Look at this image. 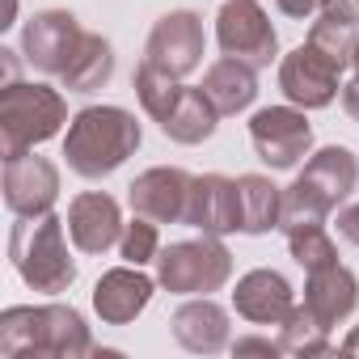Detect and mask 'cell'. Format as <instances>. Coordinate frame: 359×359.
<instances>
[{
    "label": "cell",
    "instance_id": "15",
    "mask_svg": "<svg viewBox=\"0 0 359 359\" xmlns=\"http://www.w3.org/2000/svg\"><path fill=\"white\" fill-rule=\"evenodd\" d=\"M68 237L81 254H106L123 237V212L106 191H85L68 203Z\"/></svg>",
    "mask_w": 359,
    "mask_h": 359
},
{
    "label": "cell",
    "instance_id": "11",
    "mask_svg": "<svg viewBox=\"0 0 359 359\" xmlns=\"http://www.w3.org/2000/svg\"><path fill=\"white\" fill-rule=\"evenodd\" d=\"M81 39H85V30L68 9H43L22 30V55L43 76H64V68L72 64Z\"/></svg>",
    "mask_w": 359,
    "mask_h": 359
},
{
    "label": "cell",
    "instance_id": "5",
    "mask_svg": "<svg viewBox=\"0 0 359 359\" xmlns=\"http://www.w3.org/2000/svg\"><path fill=\"white\" fill-rule=\"evenodd\" d=\"M68 123V102L51 85L34 81H9L0 89V152L22 156L34 144H47L64 131Z\"/></svg>",
    "mask_w": 359,
    "mask_h": 359
},
{
    "label": "cell",
    "instance_id": "29",
    "mask_svg": "<svg viewBox=\"0 0 359 359\" xmlns=\"http://www.w3.org/2000/svg\"><path fill=\"white\" fill-rule=\"evenodd\" d=\"M233 351H237V355H283V346L271 342V338H237Z\"/></svg>",
    "mask_w": 359,
    "mask_h": 359
},
{
    "label": "cell",
    "instance_id": "3",
    "mask_svg": "<svg viewBox=\"0 0 359 359\" xmlns=\"http://www.w3.org/2000/svg\"><path fill=\"white\" fill-rule=\"evenodd\" d=\"M355 182H359V161H355L351 148L330 144V148L313 152L304 161V169L296 173V182L283 191L279 229H287V224H325V216L355 191Z\"/></svg>",
    "mask_w": 359,
    "mask_h": 359
},
{
    "label": "cell",
    "instance_id": "8",
    "mask_svg": "<svg viewBox=\"0 0 359 359\" xmlns=\"http://www.w3.org/2000/svg\"><path fill=\"white\" fill-rule=\"evenodd\" d=\"M342 64L334 60V55H325L321 47H313V43H300L296 51H287L283 55V64H279V89H283V97L292 102V106H300V110H321V106H330L338 93H342Z\"/></svg>",
    "mask_w": 359,
    "mask_h": 359
},
{
    "label": "cell",
    "instance_id": "10",
    "mask_svg": "<svg viewBox=\"0 0 359 359\" xmlns=\"http://www.w3.org/2000/svg\"><path fill=\"white\" fill-rule=\"evenodd\" d=\"M203 47H208V34H203V22L199 13L191 9H173L165 18H156L148 43H144V60L156 64L161 72L169 76H191L199 64H203Z\"/></svg>",
    "mask_w": 359,
    "mask_h": 359
},
{
    "label": "cell",
    "instance_id": "26",
    "mask_svg": "<svg viewBox=\"0 0 359 359\" xmlns=\"http://www.w3.org/2000/svg\"><path fill=\"white\" fill-rule=\"evenodd\" d=\"M279 346H283V355H325L330 351V330L304 304H296L287 313V321L279 325Z\"/></svg>",
    "mask_w": 359,
    "mask_h": 359
},
{
    "label": "cell",
    "instance_id": "33",
    "mask_svg": "<svg viewBox=\"0 0 359 359\" xmlns=\"http://www.w3.org/2000/svg\"><path fill=\"white\" fill-rule=\"evenodd\" d=\"M342 351H351V355H359V325L346 334V342H342Z\"/></svg>",
    "mask_w": 359,
    "mask_h": 359
},
{
    "label": "cell",
    "instance_id": "13",
    "mask_svg": "<svg viewBox=\"0 0 359 359\" xmlns=\"http://www.w3.org/2000/svg\"><path fill=\"white\" fill-rule=\"evenodd\" d=\"M60 199V169L34 148L5 161V208L13 216H47Z\"/></svg>",
    "mask_w": 359,
    "mask_h": 359
},
{
    "label": "cell",
    "instance_id": "7",
    "mask_svg": "<svg viewBox=\"0 0 359 359\" xmlns=\"http://www.w3.org/2000/svg\"><path fill=\"white\" fill-rule=\"evenodd\" d=\"M216 43L224 55L250 64L254 72L271 68V60L279 55V34L258 0H224L216 13Z\"/></svg>",
    "mask_w": 359,
    "mask_h": 359
},
{
    "label": "cell",
    "instance_id": "14",
    "mask_svg": "<svg viewBox=\"0 0 359 359\" xmlns=\"http://www.w3.org/2000/svg\"><path fill=\"white\" fill-rule=\"evenodd\" d=\"M187 224L199 229V233H212V237L241 233V191H237V177H224V173L195 177Z\"/></svg>",
    "mask_w": 359,
    "mask_h": 359
},
{
    "label": "cell",
    "instance_id": "12",
    "mask_svg": "<svg viewBox=\"0 0 359 359\" xmlns=\"http://www.w3.org/2000/svg\"><path fill=\"white\" fill-rule=\"evenodd\" d=\"M191 187H195V177L187 169L156 165V169H144L127 187V203H131V212H140L156 224H187Z\"/></svg>",
    "mask_w": 359,
    "mask_h": 359
},
{
    "label": "cell",
    "instance_id": "1",
    "mask_svg": "<svg viewBox=\"0 0 359 359\" xmlns=\"http://www.w3.org/2000/svg\"><path fill=\"white\" fill-rule=\"evenodd\" d=\"M0 355H55V359H81L97 355L93 334L85 317L72 304H13L0 313Z\"/></svg>",
    "mask_w": 359,
    "mask_h": 359
},
{
    "label": "cell",
    "instance_id": "4",
    "mask_svg": "<svg viewBox=\"0 0 359 359\" xmlns=\"http://www.w3.org/2000/svg\"><path fill=\"white\" fill-rule=\"evenodd\" d=\"M68 220H60L55 212L47 216H18L13 233H9V258L18 266V275L47 296H60L76 283V262L68 254Z\"/></svg>",
    "mask_w": 359,
    "mask_h": 359
},
{
    "label": "cell",
    "instance_id": "31",
    "mask_svg": "<svg viewBox=\"0 0 359 359\" xmlns=\"http://www.w3.org/2000/svg\"><path fill=\"white\" fill-rule=\"evenodd\" d=\"M317 5H321V0H275V9L283 18H296V22H304L309 13H317Z\"/></svg>",
    "mask_w": 359,
    "mask_h": 359
},
{
    "label": "cell",
    "instance_id": "23",
    "mask_svg": "<svg viewBox=\"0 0 359 359\" xmlns=\"http://www.w3.org/2000/svg\"><path fill=\"white\" fill-rule=\"evenodd\" d=\"M216 123H220V110L212 106V97L203 89H182V97H177V106L161 123V131L173 144H203L216 131Z\"/></svg>",
    "mask_w": 359,
    "mask_h": 359
},
{
    "label": "cell",
    "instance_id": "17",
    "mask_svg": "<svg viewBox=\"0 0 359 359\" xmlns=\"http://www.w3.org/2000/svg\"><path fill=\"white\" fill-rule=\"evenodd\" d=\"M152 292H156V283L140 271V266H114V271H106L102 279H97V287H93V309H97V317L106 321V325H127V321H135L144 309H148V300H152Z\"/></svg>",
    "mask_w": 359,
    "mask_h": 359
},
{
    "label": "cell",
    "instance_id": "32",
    "mask_svg": "<svg viewBox=\"0 0 359 359\" xmlns=\"http://www.w3.org/2000/svg\"><path fill=\"white\" fill-rule=\"evenodd\" d=\"M342 110L359 123V81H346L342 85Z\"/></svg>",
    "mask_w": 359,
    "mask_h": 359
},
{
    "label": "cell",
    "instance_id": "25",
    "mask_svg": "<svg viewBox=\"0 0 359 359\" xmlns=\"http://www.w3.org/2000/svg\"><path fill=\"white\" fill-rule=\"evenodd\" d=\"M131 89H135V97H140V106H144V114L152 118V123H165L169 118V110L177 106V97H182V89L187 85H177V76H169V72H161L156 64H140L135 68V76H131Z\"/></svg>",
    "mask_w": 359,
    "mask_h": 359
},
{
    "label": "cell",
    "instance_id": "18",
    "mask_svg": "<svg viewBox=\"0 0 359 359\" xmlns=\"http://www.w3.org/2000/svg\"><path fill=\"white\" fill-rule=\"evenodd\" d=\"M355 304H359V283H355V275H351L342 262L321 266V271H309V283H304V309H309L325 330L342 325V321L355 313Z\"/></svg>",
    "mask_w": 359,
    "mask_h": 359
},
{
    "label": "cell",
    "instance_id": "28",
    "mask_svg": "<svg viewBox=\"0 0 359 359\" xmlns=\"http://www.w3.org/2000/svg\"><path fill=\"white\" fill-rule=\"evenodd\" d=\"M118 254H123V262H131V266L156 262V254H161V229H156V220H148V216L135 212V216L123 224Z\"/></svg>",
    "mask_w": 359,
    "mask_h": 359
},
{
    "label": "cell",
    "instance_id": "21",
    "mask_svg": "<svg viewBox=\"0 0 359 359\" xmlns=\"http://www.w3.org/2000/svg\"><path fill=\"white\" fill-rule=\"evenodd\" d=\"M199 89L212 97V106L220 110V118H224V114H241V110H250L254 97H258V72H254L250 64L224 55V60H216V64L203 72V85H199Z\"/></svg>",
    "mask_w": 359,
    "mask_h": 359
},
{
    "label": "cell",
    "instance_id": "2",
    "mask_svg": "<svg viewBox=\"0 0 359 359\" xmlns=\"http://www.w3.org/2000/svg\"><path fill=\"white\" fill-rule=\"evenodd\" d=\"M140 140H144V131H140L131 110H123V106H85L68 123L64 156H68L72 173L97 182V177L114 173L118 165H127V156H135Z\"/></svg>",
    "mask_w": 359,
    "mask_h": 359
},
{
    "label": "cell",
    "instance_id": "9",
    "mask_svg": "<svg viewBox=\"0 0 359 359\" xmlns=\"http://www.w3.org/2000/svg\"><path fill=\"white\" fill-rule=\"evenodd\" d=\"M250 144L262 165L296 169L313 148V127L300 106H266L250 118Z\"/></svg>",
    "mask_w": 359,
    "mask_h": 359
},
{
    "label": "cell",
    "instance_id": "19",
    "mask_svg": "<svg viewBox=\"0 0 359 359\" xmlns=\"http://www.w3.org/2000/svg\"><path fill=\"white\" fill-rule=\"evenodd\" d=\"M173 338L195 355H216L229 346V313L212 296H195L173 313Z\"/></svg>",
    "mask_w": 359,
    "mask_h": 359
},
{
    "label": "cell",
    "instance_id": "16",
    "mask_svg": "<svg viewBox=\"0 0 359 359\" xmlns=\"http://www.w3.org/2000/svg\"><path fill=\"white\" fill-rule=\"evenodd\" d=\"M233 309H237L245 321H254V325H283L287 313L296 309V292H292V283H287L279 271L258 266V271H250V275L237 279Z\"/></svg>",
    "mask_w": 359,
    "mask_h": 359
},
{
    "label": "cell",
    "instance_id": "6",
    "mask_svg": "<svg viewBox=\"0 0 359 359\" xmlns=\"http://www.w3.org/2000/svg\"><path fill=\"white\" fill-rule=\"evenodd\" d=\"M229 279H233V254L212 233L195 241H173L156 254V283L173 296H212Z\"/></svg>",
    "mask_w": 359,
    "mask_h": 359
},
{
    "label": "cell",
    "instance_id": "24",
    "mask_svg": "<svg viewBox=\"0 0 359 359\" xmlns=\"http://www.w3.org/2000/svg\"><path fill=\"white\" fill-rule=\"evenodd\" d=\"M114 76V47L102 39V34H89L85 30V39H81V47H76V55H72V64L64 68V89L68 93H93V89H102L106 81Z\"/></svg>",
    "mask_w": 359,
    "mask_h": 359
},
{
    "label": "cell",
    "instance_id": "20",
    "mask_svg": "<svg viewBox=\"0 0 359 359\" xmlns=\"http://www.w3.org/2000/svg\"><path fill=\"white\" fill-rule=\"evenodd\" d=\"M309 43L334 55L342 68H351V55L359 47V0H321Z\"/></svg>",
    "mask_w": 359,
    "mask_h": 359
},
{
    "label": "cell",
    "instance_id": "30",
    "mask_svg": "<svg viewBox=\"0 0 359 359\" xmlns=\"http://www.w3.org/2000/svg\"><path fill=\"white\" fill-rule=\"evenodd\" d=\"M338 233H342L351 245H359V203L338 208Z\"/></svg>",
    "mask_w": 359,
    "mask_h": 359
},
{
    "label": "cell",
    "instance_id": "27",
    "mask_svg": "<svg viewBox=\"0 0 359 359\" xmlns=\"http://www.w3.org/2000/svg\"><path fill=\"white\" fill-rule=\"evenodd\" d=\"M287 250L292 258L304 266V271H321V266H334L338 262V245L330 241L325 224H287Z\"/></svg>",
    "mask_w": 359,
    "mask_h": 359
},
{
    "label": "cell",
    "instance_id": "22",
    "mask_svg": "<svg viewBox=\"0 0 359 359\" xmlns=\"http://www.w3.org/2000/svg\"><path fill=\"white\" fill-rule=\"evenodd\" d=\"M237 191H241V233L262 237V233L279 229V220H283V191L271 182V177L241 173Z\"/></svg>",
    "mask_w": 359,
    "mask_h": 359
},
{
    "label": "cell",
    "instance_id": "34",
    "mask_svg": "<svg viewBox=\"0 0 359 359\" xmlns=\"http://www.w3.org/2000/svg\"><path fill=\"white\" fill-rule=\"evenodd\" d=\"M351 68H355V81H359V47H355V55H351Z\"/></svg>",
    "mask_w": 359,
    "mask_h": 359
}]
</instances>
